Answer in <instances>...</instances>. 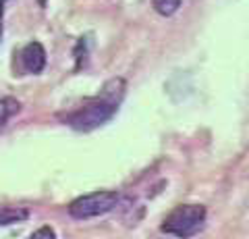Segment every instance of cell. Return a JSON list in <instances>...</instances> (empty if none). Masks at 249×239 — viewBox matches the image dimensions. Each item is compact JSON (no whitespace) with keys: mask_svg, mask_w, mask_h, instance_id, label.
Returning a JSON list of instances; mask_svg holds the SVG:
<instances>
[{"mask_svg":"<svg viewBox=\"0 0 249 239\" xmlns=\"http://www.w3.org/2000/svg\"><path fill=\"white\" fill-rule=\"evenodd\" d=\"M124 92H127V81H124L123 77L108 79L96 96L89 98L88 102L79 106L77 110L67 114L65 125L73 127L75 131H81V133H89V131L106 125V123L119 112Z\"/></svg>","mask_w":249,"mask_h":239,"instance_id":"6da1fadb","label":"cell"},{"mask_svg":"<svg viewBox=\"0 0 249 239\" xmlns=\"http://www.w3.org/2000/svg\"><path fill=\"white\" fill-rule=\"evenodd\" d=\"M206 222V208L201 204H183L177 206L173 212L166 214L160 231L173 237H191L204 227Z\"/></svg>","mask_w":249,"mask_h":239,"instance_id":"7a4b0ae2","label":"cell"},{"mask_svg":"<svg viewBox=\"0 0 249 239\" xmlns=\"http://www.w3.org/2000/svg\"><path fill=\"white\" fill-rule=\"evenodd\" d=\"M121 204V196L116 191H91L79 196L69 204V214L77 221H89L114 210Z\"/></svg>","mask_w":249,"mask_h":239,"instance_id":"3957f363","label":"cell"},{"mask_svg":"<svg viewBox=\"0 0 249 239\" xmlns=\"http://www.w3.org/2000/svg\"><path fill=\"white\" fill-rule=\"evenodd\" d=\"M21 65L27 73H42L46 67V50L40 42H29L21 50Z\"/></svg>","mask_w":249,"mask_h":239,"instance_id":"277c9868","label":"cell"},{"mask_svg":"<svg viewBox=\"0 0 249 239\" xmlns=\"http://www.w3.org/2000/svg\"><path fill=\"white\" fill-rule=\"evenodd\" d=\"M29 219V210L21 206H2L0 208V227H9V225H17Z\"/></svg>","mask_w":249,"mask_h":239,"instance_id":"5b68a950","label":"cell"},{"mask_svg":"<svg viewBox=\"0 0 249 239\" xmlns=\"http://www.w3.org/2000/svg\"><path fill=\"white\" fill-rule=\"evenodd\" d=\"M19 110H21L19 100H15V98H11V96L0 98V131L6 127L9 119L13 117V114H17Z\"/></svg>","mask_w":249,"mask_h":239,"instance_id":"8992f818","label":"cell"},{"mask_svg":"<svg viewBox=\"0 0 249 239\" xmlns=\"http://www.w3.org/2000/svg\"><path fill=\"white\" fill-rule=\"evenodd\" d=\"M154 4V11L162 15V17H170V15H175L178 11V6H181V0H152Z\"/></svg>","mask_w":249,"mask_h":239,"instance_id":"52a82bcc","label":"cell"},{"mask_svg":"<svg viewBox=\"0 0 249 239\" xmlns=\"http://www.w3.org/2000/svg\"><path fill=\"white\" fill-rule=\"evenodd\" d=\"M31 237H56V231L50 229V227H42L31 233Z\"/></svg>","mask_w":249,"mask_h":239,"instance_id":"ba28073f","label":"cell"},{"mask_svg":"<svg viewBox=\"0 0 249 239\" xmlns=\"http://www.w3.org/2000/svg\"><path fill=\"white\" fill-rule=\"evenodd\" d=\"M4 2H6V0H0V25H2V15H4Z\"/></svg>","mask_w":249,"mask_h":239,"instance_id":"9c48e42d","label":"cell"},{"mask_svg":"<svg viewBox=\"0 0 249 239\" xmlns=\"http://www.w3.org/2000/svg\"><path fill=\"white\" fill-rule=\"evenodd\" d=\"M37 2H40V6H46V0H37Z\"/></svg>","mask_w":249,"mask_h":239,"instance_id":"30bf717a","label":"cell"}]
</instances>
